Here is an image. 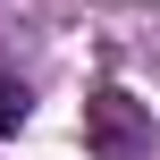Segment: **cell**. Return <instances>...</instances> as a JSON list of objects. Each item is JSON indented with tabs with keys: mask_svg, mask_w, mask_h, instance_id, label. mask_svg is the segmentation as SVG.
Returning <instances> with one entry per match:
<instances>
[{
	"mask_svg": "<svg viewBox=\"0 0 160 160\" xmlns=\"http://www.w3.org/2000/svg\"><path fill=\"white\" fill-rule=\"evenodd\" d=\"M152 110L135 101V93H118V84H101L93 101H84V152L93 160H152Z\"/></svg>",
	"mask_w": 160,
	"mask_h": 160,
	"instance_id": "obj_1",
	"label": "cell"
},
{
	"mask_svg": "<svg viewBox=\"0 0 160 160\" xmlns=\"http://www.w3.org/2000/svg\"><path fill=\"white\" fill-rule=\"evenodd\" d=\"M25 110H34V93H25L17 76H0V135H17V127H25Z\"/></svg>",
	"mask_w": 160,
	"mask_h": 160,
	"instance_id": "obj_2",
	"label": "cell"
}]
</instances>
